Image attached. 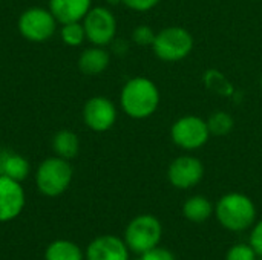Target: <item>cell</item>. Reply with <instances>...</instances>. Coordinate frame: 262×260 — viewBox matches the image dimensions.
Wrapping results in <instances>:
<instances>
[{
    "label": "cell",
    "instance_id": "obj_1",
    "mask_svg": "<svg viewBox=\"0 0 262 260\" xmlns=\"http://www.w3.org/2000/svg\"><path fill=\"white\" fill-rule=\"evenodd\" d=\"M120 101L126 115L134 120H144L157 112L160 106V90L152 80L135 77L123 86Z\"/></svg>",
    "mask_w": 262,
    "mask_h": 260
},
{
    "label": "cell",
    "instance_id": "obj_2",
    "mask_svg": "<svg viewBox=\"0 0 262 260\" xmlns=\"http://www.w3.org/2000/svg\"><path fill=\"white\" fill-rule=\"evenodd\" d=\"M220 224L229 231H244L250 228L256 219V207L253 201L243 193L224 195L215 208Z\"/></svg>",
    "mask_w": 262,
    "mask_h": 260
},
{
    "label": "cell",
    "instance_id": "obj_3",
    "mask_svg": "<svg viewBox=\"0 0 262 260\" xmlns=\"http://www.w3.org/2000/svg\"><path fill=\"white\" fill-rule=\"evenodd\" d=\"M74 176V170L68 159L60 156L45 159L37 170L35 182L41 195L48 198L60 196L68 190Z\"/></svg>",
    "mask_w": 262,
    "mask_h": 260
},
{
    "label": "cell",
    "instance_id": "obj_4",
    "mask_svg": "<svg viewBox=\"0 0 262 260\" xmlns=\"http://www.w3.org/2000/svg\"><path fill=\"white\" fill-rule=\"evenodd\" d=\"M155 55L167 63L184 60L193 49V37L183 26H167L161 29L154 40Z\"/></svg>",
    "mask_w": 262,
    "mask_h": 260
},
{
    "label": "cell",
    "instance_id": "obj_5",
    "mask_svg": "<svg viewBox=\"0 0 262 260\" xmlns=\"http://www.w3.org/2000/svg\"><path fill=\"white\" fill-rule=\"evenodd\" d=\"M163 236L161 222L152 215H140L132 219L124 231L127 248L137 254H143L158 247Z\"/></svg>",
    "mask_w": 262,
    "mask_h": 260
},
{
    "label": "cell",
    "instance_id": "obj_6",
    "mask_svg": "<svg viewBox=\"0 0 262 260\" xmlns=\"http://www.w3.org/2000/svg\"><path fill=\"white\" fill-rule=\"evenodd\" d=\"M210 136L207 121L196 115L181 116L170 127V138L173 144L187 152L201 149Z\"/></svg>",
    "mask_w": 262,
    "mask_h": 260
},
{
    "label": "cell",
    "instance_id": "obj_7",
    "mask_svg": "<svg viewBox=\"0 0 262 260\" xmlns=\"http://www.w3.org/2000/svg\"><path fill=\"white\" fill-rule=\"evenodd\" d=\"M57 28V20L51 11L43 8H29L18 18L20 34L35 43L46 41L52 37Z\"/></svg>",
    "mask_w": 262,
    "mask_h": 260
},
{
    "label": "cell",
    "instance_id": "obj_8",
    "mask_svg": "<svg viewBox=\"0 0 262 260\" xmlns=\"http://www.w3.org/2000/svg\"><path fill=\"white\" fill-rule=\"evenodd\" d=\"M83 20L86 38L95 46H106L115 38L117 20L107 8H92Z\"/></svg>",
    "mask_w": 262,
    "mask_h": 260
},
{
    "label": "cell",
    "instance_id": "obj_9",
    "mask_svg": "<svg viewBox=\"0 0 262 260\" xmlns=\"http://www.w3.org/2000/svg\"><path fill=\"white\" fill-rule=\"evenodd\" d=\"M204 176V166L203 162L190 155L178 156L175 158L167 170V178L169 182L175 188L187 190L195 187L196 184L201 182Z\"/></svg>",
    "mask_w": 262,
    "mask_h": 260
},
{
    "label": "cell",
    "instance_id": "obj_10",
    "mask_svg": "<svg viewBox=\"0 0 262 260\" xmlns=\"http://www.w3.org/2000/svg\"><path fill=\"white\" fill-rule=\"evenodd\" d=\"M86 126L94 132H106L117 121V109L106 97H92L83 109Z\"/></svg>",
    "mask_w": 262,
    "mask_h": 260
},
{
    "label": "cell",
    "instance_id": "obj_11",
    "mask_svg": "<svg viewBox=\"0 0 262 260\" xmlns=\"http://www.w3.org/2000/svg\"><path fill=\"white\" fill-rule=\"evenodd\" d=\"M25 207V192L18 181L0 175V222L15 219Z\"/></svg>",
    "mask_w": 262,
    "mask_h": 260
},
{
    "label": "cell",
    "instance_id": "obj_12",
    "mask_svg": "<svg viewBox=\"0 0 262 260\" xmlns=\"http://www.w3.org/2000/svg\"><path fill=\"white\" fill-rule=\"evenodd\" d=\"M86 260H129V248L120 238L104 234L88 245Z\"/></svg>",
    "mask_w": 262,
    "mask_h": 260
},
{
    "label": "cell",
    "instance_id": "obj_13",
    "mask_svg": "<svg viewBox=\"0 0 262 260\" xmlns=\"http://www.w3.org/2000/svg\"><path fill=\"white\" fill-rule=\"evenodd\" d=\"M91 9V0H49V11L61 25L80 21Z\"/></svg>",
    "mask_w": 262,
    "mask_h": 260
},
{
    "label": "cell",
    "instance_id": "obj_14",
    "mask_svg": "<svg viewBox=\"0 0 262 260\" xmlns=\"http://www.w3.org/2000/svg\"><path fill=\"white\" fill-rule=\"evenodd\" d=\"M109 66V54L101 48H89L81 52L78 58V67L86 75H98Z\"/></svg>",
    "mask_w": 262,
    "mask_h": 260
},
{
    "label": "cell",
    "instance_id": "obj_15",
    "mask_svg": "<svg viewBox=\"0 0 262 260\" xmlns=\"http://www.w3.org/2000/svg\"><path fill=\"white\" fill-rule=\"evenodd\" d=\"M213 213V205L206 196H192L183 205V215L192 222H206Z\"/></svg>",
    "mask_w": 262,
    "mask_h": 260
},
{
    "label": "cell",
    "instance_id": "obj_16",
    "mask_svg": "<svg viewBox=\"0 0 262 260\" xmlns=\"http://www.w3.org/2000/svg\"><path fill=\"white\" fill-rule=\"evenodd\" d=\"M45 260H84V254L74 242L60 239L46 248Z\"/></svg>",
    "mask_w": 262,
    "mask_h": 260
},
{
    "label": "cell",
    "instance_id": "obj_17",
    "mask_svg": "<svg viewBox=\"0 0 262 260\" xmlns=\"http://www.w3.org/2000/svg\"><path fill=\"white\" fill-rule=\"evenodd\" d=\"M52 147H54V152L57 153V156H60L63 159H72L78 153L80 141H78V136L74 132L60 130L54 136Z\"/></svg>",
    "mask_w": 262,
    "mask_h": 260
},
{
    "label": "cell",
    "instance_id": "obj_18",
    "mask_svg": "<svg viewBox=\"0 0 262 260\" xmlns=\"http://www.w3.org/2000/svg\"><path fill=\"white\" fill-rule=\"evenodd\" d=\"M2 175L21 182L23 179L28 178L29 175V162L17 155V153H9L3 152V164H2Z\"/></svg>",
    "mask_w": 262,
    "mask_h": 260
},
{
    "label": "cell",
    "instance_id": "obj_19",
    "mask_svg": "<svg viewBox=\"0 0 262 260\" xmlns=\"http://www.w3.org/2000/svg\"><path fill=\"white\" fill-rule=\"evenodd\" d=\"M204 84L207 86V89L216 92L218 95H224V97H232L235 89L232 86V83L226 78L224 74H221L216 69H209L204 74Z\"/></svg>",
    "mask_w": 262,
    "mask_h": 260
},
{
    "label": "cell",
    "instance_id": "obj_20",
    "mask_svg": "<svg viewBox=\"0 0 262 260\" xmlns=\"http://www.w3.org/2000/svg\"><path fill=\"white\" fill-rule=\"evenodd\" d=\"M207 126H209L210 135H213V136H226L233 130L235 121H233L230 113L223 112V110H216L215 113H212L209 116Z\"/></svg>",
    "mask_w": 262,
    "mask_h": 260
},
{
    "label": "cell",
    "instance_id": "obj_21",
    "mask_svg": "<svg viewBox=\"0 0 262 260\" xmlns=\"http://www.w3.org/2000/svg\"><path fill=\"white\" fill-rule=\"evenodd\" d=\"M61 38L68 46H80L86 38L84 26L80 21L64 23L61 28Z\"/></svg>",
    "mask_w": 262,
    "mask_h": 260
},
{
    "label": "cell",
    "instance_id": "obj_22",
    "mask_svg": "<svg viewBox=\"0 0 262 260\" xmlns=\"http://www.w3.org/2000/svg\"><path fill=\"white\" fill-rule=\"evenodd\" d=\"M226 260H256V253L250 247V244H238L227 251Z\"/></svg>",
    "mask_w": 262,
    "mask_h": 260
},
{
    "label": "cell",
    "instance_id": "obj_23",
    "mask_svg": "<svg viewBox=\"0 0 262 260\" xmlns=\"http://www.w3.org/2000/svg\"><path fill=\"white\" fill-rule=\"evenodd\" d=\"M155 32L152 31V28H149L147 25H141L137 26L132 32V38L137 44L140 46H152L154 40H155Z\"/></svg>",
    "mask_w": 262,
    "mask_h": 260
},
{
    "label": "cell",
    "instance_id": "obj_24",
    "mask_svg": "<svg viewBox=\"0 0 262 260\" xmlns=\"http://www.w3.org/2000/svg\"><path fill=\"white\" fill-rule=\"evenodd\" d=\"M140 260H177L173 253L167 248H161V247H155L146 253L141 254Z\"/></svg>",
    "mask_w": 262,
    "mask_h": 260
},
{
    "label": "cell",
    "instance_id": "obj_25",
    "mask_svg": "<svg viewBox=\"0 0 262 260\" xmlns=\"http://www.w3.org/2000/svg\"><path fill=\"white\" fill-rule=\"evenodd\" d=\"M121 3H124L127 8L134 11H149L155 8L160 3V0H121Z\"/></svg>",
    "mask_w": 262,
    "mask_h": 260
},
{
    "label": "cell",
    "instance_id": "obj_26",
    "mask_svg": "<svg viewBox=\"0 0 262 260\" xmlns=\"http://www.w3.org/2000/svg\"><path fill=\"white\" fill-rule=\"evenodd\" d=\"M250 247L255 250L256 256L262 257V221L255 225L250 234Z\"/></svg>",
    "mask_w": 262,
    "mask_h": 260
},
{
    "label": "cell",
    "instance_id": "obj_27",
    "mask_svg": "<svg viewBox=\"0 0 262 260\" xmlns=\"http://www.w3.org/2000/svg\"><path fill=\"white\" fill-rule=\"evenodd\" d=\"M2 164H3V152H0V175H2Z\"/></svg>",
    "mask_w": 262,
    "mask_h": 260
},
{
    "label": "cell",
    "instance_id": "obj_28",
    "mask_svg": "<svg viewBox=\"0 0 262 260\" xmlns=\"http://www.w3.org/2000/svg\"><path fill=\"white\" fill-rule=\"evenodd\" d=\"M261 90H262V77H261Z\"/></svg>",
    "mask_w": 262,
    "mask_h": 260
},
{
    "label": "cell",
    "instance_id": "obj_29",
    "mask_svg": "<svg viewBox=\"0 0 262 260\" xmlns=\"http://www.w3.org/2000/svg\"><path fill=\"white\" fill-rule=\"evenodd\" d=\"M259 260H262V259H259Z\"/></svg>",
    "mask_w": 262,
    "mask_h": 260
}]
</instances>
